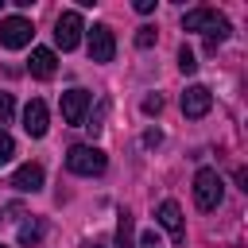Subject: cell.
<instances>
[{
  "mask_svg": "<svg viewBox=\"0 0 248 248\" xmlns=\"http://www.w3.org/2000/svg\"><path fill=\"white\" fill-rule=\"evenodd\" d=\"M105 167H108V155H105L101 147H93V143H74V147L66 151V170H70V174L97 178V174H105Z\"/></svg>",
  "mask_w": 248,
  "mask_h": 248,
  "instance_id": "obj_2",
  "label": "cell"
},
{
  "mask_svg": "<svg viewBox=\"0 0 248 248\" xmlns=\"http://www.w3.org/2000/svg\"><path fill=\"white\" fill-rule=\"evenodd\" d=\"M27 70H31V78H39V81L54 78V70H58V62H54V50H46V46H35V50H31V62H27Z\"/></svg>",
  "mask_w": 248,
  "mask_h": 248,
  "instance_id": "obj_12",
  "label": "cell"
},
{
  "mask_svg": "<svg viewBox=\"0 0 248 248\" xmlns=\"http://www.w3.org/2000/svg\"><path fill=\"white\" fill-rule=\"evenodd\" d=\"M159 108H163V97H159V93L143 97V112H147V116H159Z\"/></svg>",
  "mask_w": 248,
  "mask_h": 248,
  "instance_id": "obj_19",
  "label": "cell"
},
{
  "mask_svg": "<svg viewBox=\"0 0 248 248\" xmlns=\"http://www.w3.org/2000/svg\"><path fill=\"white\" fill-rule=\"evenodd\" d=\"M136 46H140V50L155 46V27H140V35H136Z\"/></svg>",
  "mask_w": 248,
  "mask_h": 248,
  "instance_id": "obj_18",
  "label": "cell"
},
{
  "mask_svg": "<svg viewBox=\"0 0 248 248\" xmlns=\"http://www.w3.org/2000/svg\"><path fill=\"white\" fill-rule=\"evenodd\" d=\"M221 198H225V182H221V174L213 170V167H202L198 174H194V202H198V209H217L221 205Z\"/></svg>",
  "mask_w": 248,
  "mask_h": 248,
  "instance_id": "obj_3",
  "label": "cell"
},
{
  "mask_svg": "<svg viewBox=\"0 0 248 248\" xmlns=\"http://www.w3.org/2000/svg\"><path fill=\"white\" fill-rule=\"evenodd\" d=\"M85 248H105V244H97V240H93V244H85Z\"/></svg>",
  "mask_w": 248,
  "mask_h": 248,
  "instance_id": "obj_23",
  "label": "cell"
},
{
  "mask_svg": "<svg viewBox=\"0 0 248 248\" xmlns=\"http://www.w3.org/2000/svg\"><path fill=\"white\" fill-rule=\"evenodd\" d=\"M0 4H4V0H0Z\"/></svg>",
  "mask_w": 248,
  "mask_h": 248,
  "instance_id": "obj_24",
  "label": "cell"
},
{
  "mask_svg": "<svg viewBox=\"0 0 248 248\" xmlns=\"http://www.w3.org/2000/svg\"><path fill=\"white\" fill-rule=\"evenodd\" d=\"M209 105H213V93H209L205 85H186V93H182V112H186L190 120L205 116Z\"/></svg>",
  "mask_w": 248,
  "mask_h": 248,
  "instance_id": "obj_9",
  "label": "cell"
},
{
  "mask_svg": "<svg viewBox=\"0 0 248 248\" xmlns=\"http://www.w3.org/2000/svg\"><path fill=\"white\" fill-rule=\"evenodd\" d=\"M85 35H89V62H112V54H116V35H112V27H108V23H93Z\"/></svg>",
  "mask_w": 248,
  "mask_h": 248,
  "instance_id": "obj_6",
  "label": "cell"
},
{
  "mask_svg": "<svg viewBox=\"0 0 248 248\" xmlns=\"http://www.w3.org/2000/svg\"><path fill=\"white\" fill-rule=\"evenodd\" d=\"M43 178H46V174H43V167H39V163H23V167L12 174V182H8V186H16L19 194H35V190H43Z\"/></svg>",
  "mask_w": 248,
  "mask_h": 248,
  "instance_id": "obj_10",
  "label": "cell"
},
{
  "mask_svg": "<svg viewBox=\"0 0 248 248\" xmlns=\"http://www.w3.org/2000/svg\"><path fill=\"white\" fill-rule=\"evenodd\" d=\"M159 140H163V132H159V128H147V132H143V143H147V147H155Z\"/></svg>",
  "mask_w": 248,
  "mask_h": 248,
  "instance_id": "obj_21",
  "label": "cell"
},
{
  "mask_svg": "<svg viewBox=\"0 0 248 248\" xmlns=\"http://www.w3.org/2000/svg\"><path fill=\"white\" fill-rule=\"evenodd\" d=\"M81 31H85V23H81V12H74V8L54 19V43H58L62 50H74V46L81 43Z\"/></svg>",
  "mask_w": 248,
  "mask_h": 248,
  "instance_id": "obj_5",
  "label": "cell"
},
{
  "mask_svg": "<svg viewBox=\"0 0 248 248\" xmlns=\"http://www.w3.org/2000/svg\"><path fill=\"white\" fill-rule=\"evenodd\" d=\"M178 70H182V74H194V70H198V58H194V50H190L186 43L178 46Z\"/></svg>",
  "mask_w": 248,
  "mask_h": 248,
  "instance_id": "obj_15",
  "label": "cell"
},
{
  "mask_svg": "<svg viewBox=\"0 0 248 248\" xmlns=\"http://www.w3.org/2000/svg\"><path fill=\"white\" fill-rule=\"evenodd\" d=\"M46 128H50V112H46V105H43L39 97L27 101V108H23V132H27L31 140H43Z\"/></svg>",
  "mask_w": 248,
  "mask_h": 248,
  "instance_id": "obj_8",
  "label": "cell"
},
{
  "mask_svg": "<svg viewBox=\"0 0 248 248\" xmlns=\"http://www.w3.org/2000/svg\"><path fill=\"white\" fill-rule=\"evenodd\" d=\"M116 248H136V240H132V213L128 209L116 213Z\"/></svg>",
  "mask_w": 248,
  "mask_h": 248,
  "instance_id": "obj_13",
  "label": "cell"
},
{
  "mask_svg": "<svg viewBox=\"0 0 248 248\" xmlns=\"http://www.w3.org/2000/svg\"><path fill=\"white\" fill-rule=\"evenodd\" d=\"M89 101H93V93L89 89H66L62 93V120L66 124H85V112H89Z\"/></svg>",
  "mask_w": 248,
  "mask_h": 248,
  "instance_id": "obj_7",
  "label": "cell"
},
{
  "mask_svg": "<svg viewBox=\"0 0 248 248\" xmlns=\"http://www.w3.org/2000/svg\"><path fill=\"white\" fill-rule=\"evenodd\" d=\"M136 12H140V16H147V12H155V0H136Z\"/></svg>",
  "mask_w": 248,
  "mask_h": 248,
  "instance_id": "obj_22",
  "label": "cell"
},
{
  "mask_svg": "<svg viewBox=\"0 0 248 248\" xmlns=\"http://www.w3.org/2000/svg\"><path fill=\"white\" fill-rule=\"evenodd\" d=\"M136 248H163V240H159V236H155V232H143V236H140V244H136Z\"/></svg>",
  "mask_w": 248,
  "mask_h": 248,
  "instance_id": "obj_20",
  "label": "cell"
},
{
  "mask_svg": "<svg viewBox=\"0 0 248 248\" xmlns=\"http://www.w3.org/2000/svg\"><path fill=\"white\" fill-rule=\"evenodd\" d=\"M12 155H16V140L0 128V167H4V163H12Z\"/></svg>",
  "mask_w": 248,
  "mask_h": 248,
  "instance_id": "obj_17",
  "label": "cell"
},
{
  "mask_svg": "<svg viewBox=\"0 0 248 248\" xmlns=\"http://www.w3.org/2000/svg\"><path fill=\"white\" fill-rule=\"evenodd\" d=\"M31 35H35V27H31L27 16H8V19H0V46H4V50H19V46H27Z\"/></svg>",
  "mask_w": 248,
  "mask_h": 248,
  "instance_id": "obj_4",
  "label": "cell"
},
{
  "mask_svg": "<svg viewBox=\"0 0 248 248\" xmlns=\"http://www.w3.org/2000/svg\"><path fill=\"white\" fill-rule=\"evenodd\" d=\"M155 221L174 236V244H182L186 240V229H182V209H178V202H163L159 205V213H155Z\"/></svg>",
  "mask_w": 248,
  "mask_h": 248,
  "instance_id": "obj_11",
  "label": "cell"
},
{
  "mask_svg": "<svg viewBox=\"0 0 248 248\" xmlns=\"http://www.w3.org/2000/svg\"><path fill=\"white\" fill-rule=\"evenodd\" d=\"M39 240H43V221H35V217L23 221L19 225V244H39Z\"/></svg>",
  "mask_w": 248,
  "mask_h": 248,
  "instance_id": "obj_14",
  "label": "cell"
},
{
  "mask_svg": "<svg viewBox=\"0 0 248 248\" xmlns=\"http://www.w3.org/2000/svg\"><path fill=\"white\" fill-rule=\"evenodd\" d=\"M182 31H198V35H205L209 50H217V43H225V39H229L232 23H229L217 8H190V12L182 16Z\"/></svg>",
  "mask_w": 248,
  "mask_h": 248,
  "instance_id": "obj_1",
  "label": "cell"
},
{
  "mask_svg": "<svg viewBox=\"0 0 248 248\" xmlns=\"http://www.w3.org/2000/svg\"><path fill=\"white\" fill-rule=\"evenodd\" d=\"M12 116H16V101H12V93H4V89H0V128H4V124H12Z\"/></svg>",
  "mask_w": 248,
  "mask_h": 248,
  "instance_id": "obj_16",
  "label": "cell"
},
{
  "mask_svg": "<svg viewBox=\"0 0 248 248\" xmlns=\"http://www.w3.org/2000/svg\"><path fill=\"white\" fill-rule=\"evenodd\" d=\"M0 248H4V244H0Z\"/></svg>",
  "mask_w": 248,
  "mask_h": 248,
  "instance_id": "obj_25",
  "label": "cell"
}]
</instances>
